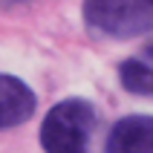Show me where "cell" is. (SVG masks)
<instances>
[{"instance_id": "1", "label": "cell", "mask_w": 153, "mask_h": 153, "mask_svg": "<svg viewBox=\"0 0 153 153\" xmlns=\"http://www.w3.org/2000/svg\"><path fill=\"white\" fill-rule=\"evenodd\" d=\"M95 110L84 98H64L46 113L41 145L46 153H93Z\"/></svg>"}, {"instance_id": "3", "label": "cell", "mask_w": 153, "mask_h": 153, "mask_svg": "<svg viewBox=\"0 0 153 153\" xmlns=\"http://www.w3.org/2000/svg\"><path fill=\"white\" fill-rule=\"evenodd\" d=\"M107 153H153V116H127L107 133Z\"/></svg>"}, {"instance_id": "6", "label": "cell", "mask_w": 153, "mask_h": 153, "mask_svg": "<svg viewBox=\"0 0 153 153\" xmlns=\"http://www.w3.org/2000/svg\"><path fill=\"white\" fill-rule=\"evenodd\" d=\"M0 3H3V6H20V3H29V0H0Z\"/></svg>"}, {"instance_id": "4", "label": "cell", "mask_w": 153, "mask_h": 153, "mask_svg": "<svg viewBox=\"0 0 153 153\" xmlns=\"http://www.w3.org/2000/svg\"><path fill=\"white\" fill-rule=\"evenodd\" d=\"M35 113V93L15 75L0 72V130L23 124Z\"/></svg>"}, {"instance_id": "5", "label": "cell", "mask_w": 153, "mask_h": 153, "mask_svg": "<svg viewBox=\"0 0 153 153\" xmlns=\"http://www.w3.org/2000/svg\"><path fill=\"white\" fill-rule=\"evenodd\" d=\"M119 81L133 95H153V43L136 52L133 58L121 61Z\"/></svg>"}, {"instance_id": "2", "label": "cell", "mask_w": 153, "mask_h": 153, "mask_svg": "<svg viewBox=\"0 0 153 153\" xmlns=\"http://www.w3.org/2000/svg\"><path fill=\"white\" fill-rule=\"evenodd\" d=\"M84 20L107 38H136L153 29V0H84Z\"/></svg>"}]
</instances>
